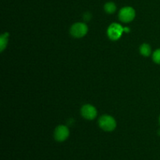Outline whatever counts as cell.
<instances>
[{
    "mask_svg": "<svg viewBox=\"0 0 160 160\" xmlns=\"http://www.w3.org/2000/svg\"><path fill=\"white\" fill-rule=\"evenodd\" d=\"M98 125L100 128L106 132L113 131L117 128V121L112 117L109 115H103L98 120Z\"/></svg>",
    "mask_w": 160,
    "mask_h": 160,
    "instance_id": "cell-1",
    "label": "cell"
},
{
    "mask_svg": "<svg viewBox=\"0 0 160 160\" xmlns=\"http://www.w3.org/2000/svg\"><path fill=\"white\" fill-rule=\"evenodd\" d=\"M123 32H124V28L117 23H111L107 30L108 37L112 41L119 40Z\"/></svg>",
    "mask_w": 160,
    "mask_h": 160,
    "instance_id": "cell-2",
    "label": "cell"
},
{
    "mask_svg": "<svg viewBox=\"0 0 160 160\" xmlns=\"http://www.w3.org/2000/svg\"><path fill=\"white\" fill-rule=\"evenodd\" d=\"M136 12L131 6H124L119 12V19L123 23H130L135 18Z\"/></svg>",
    "mask_w": 160,
    "mask_h": 160,
    "instance_id": "cell-3",
    "label": "cell"
},
{
    "mask_svg": "<svg viewBox=\"0 0 160 160\" xmlns=\"http://www.w3.org/2000/svg\"><path fill=\"white\" fill-rule=\"evenodd\" d=\"M70 31L73 37L77 38H81L84 37L87 34L88 31V28L85 23L78 22V23H75L72 25Z\"/></svg>",
    "mask_w": 160,
    "mask_h": 160,
    "instance_id": "cell-4",
    "label": "cell"
},
{
    "mask_svg": "<svg viewBox=\"0 0 160 160\" xmlns=\"http://www.w3.org/2000/svg\"><path fill=\"white\" fill-rule=\"evenodd\" d=\"M70 136L69 128L65 125H59L55 129L54 138L58 142H63Z\"/></svg>",
    "mask_w": 160,
    "mask_h": 160,
    "instance_id": "cell-5",
    "label": "cell"
},
{
    "mask_svg": "<svg viewBox=\"0 0 160 160\" xmlns=\"http://www.w3.org/2000/svg\"><path fill=\"white\" fill-rule=\"evenodd\" d=\"M81 112L84 119L88 120H92L97 117L98 112L95 106L91 104H85L81 107Z\"/></svg>",
    "mask_w": 160,
    "mask_h": 160,
    "instance_id": "cell-6",
    "label": "cell"
},
{
    "mask_svg": "<svg viewBox=\"0 0 160 160\" xmlns=\"http://www.w3.org/2000/svg\"><path fill=\"white\" fill-rule=\"evenodd\" d=\"M140 53L143 56H145V57L149 56L152 53L151 46H150L148 44H146V43L142 44V45L140 46Z\"/></svg>",
    "mask_w": 160,
    "mask_h": 160,
    "instance_id": "cell-7",
    "label": "cell"
},
{
    "mask_svg": "<svg viewBox=\"0 0 160 160\" xmlns=\"http://www.w3.org/2000/svg\"><path fill=\"white\" fill-rule=\"evenodd\" d=\"M105 12L109 14H112L117 11V6L113 2H108L104 5Z\"/></svg>",
    "mask_w": 160,
    "mask_h": 160,
    "instance_id": "cell-8",
    "label": "cell"
},
{
    "mask_svg": "<svg viewBox=\"0 0 160 160\" xmlns=\"http://www.w3.org/2000/svg\"><path fill=\"white\" fill-rule=\"evenodd\" d=\"M8 38H9V34L8 33H4L2 34L1 38H0V46H1V52H2L5 49V48L7 45L8 42Z\"/></svg>",
    "mask_w": 160,
    "mask_h": 160,
    "instance_id": "cell-9",
    "label": "cell"
},
{
    "mask_svg": "<svg viewBox=\"0 0 160 160\" xmlns=\"http://www.w3.org/2000/svg\"><path fill=\"white\" fill-rule=\"evenodd\" d=\"M152 60L157 64H160V48H158L153 52Z\"/></svg>",
    "mask_w": 160,
    "mask_h": 160,
    "instance_id": "cell-10",
    "label": "cell"
},
{
    "mask_svg": "<svg viewBox=\"0 0 160 160\" xmlns=\"http://www.w3.org/2000/svg\"><path fill=\"white\" fill-rule=\"evenodd\" d=\"M159 123H160V117H159Z\"/></svg>",
    "mask_w": 160,
    "mask_h": 160,
    "instance_id": "cell-11",
    "label": "cell"
}]
</instances>
